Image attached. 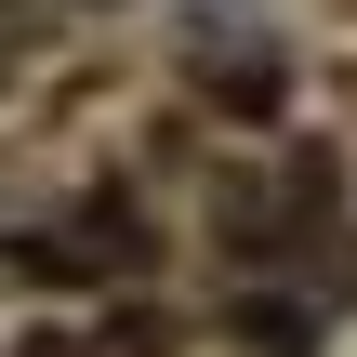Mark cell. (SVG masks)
Returning a JSON list of instances; mask_svg holds the SVG:
<instances>
[{
    "mask_svg": "<svg viewBox=\"0 0 357 357\" xmlns=\"http://www.w3.org/2000/svg\"><path fill=\"white\" fill-rule=\"evenodd\" d=\"M26 357H66V344H26Z\"/></svg>",
    "mask_w": 357,
    "mask_h": 357,
    "instance_id": "1",
    "label": "cell"
}]
</instances>
